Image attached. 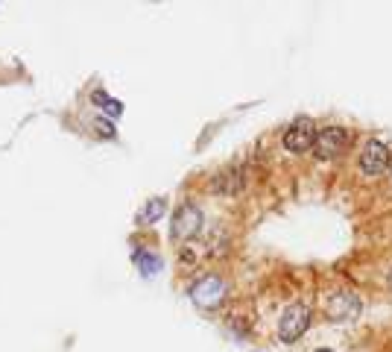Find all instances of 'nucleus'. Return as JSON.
I'll use <instances>...</instances> for the list:
<instances>
[{
    "label": "nucleus",
    "mask_w": 392,
    "mask_h": 352,
    "mask_svg": "<svg viewBox=\"0 0 392 352\" xmlns=\"http://www.w3.org/2000/svg\"><path fill=\"white\" fill-rule=\"evenodd\" d=\"M200 229H202V208L196 203H182L176 208V215H173L170 238H173V241H190Z\"/></svg>",
    "instance_id": "f257e3e1"
},
{
    "label": "nucleus",
    "mask_w": 392,
    "mask_h": 352,
    "mask_svg": "<svg viewBox=\"0 0 392 352\" xmlns=\"http://www.w3.org/2000/svg\"><path fill=\"white\" fill-rule=\"evenodd\" d=\"M316 135L320 132H316V124L310 117H296L284 132V147L290 153H307L316 144Z\"/></svg>",
    "instance_id": "f03ea898"
},
{
    "label": "nucleus",
    "mask_w": 392,
    "mask_h": 352,
    "mask_svg": "<svg viewBox=\"0 0 392 352\" xmlns=\"http://www.w3.org/2000/svg\"><path fill=\"white\" fill-rule=\"evenodd\" d=\"M307 326H310V311L305 309V305H290V309L281 314L278 320V338L284 343H293V341H299L305 332H307Z\"/></svg>",
    "instance_id": "7ed1b4c3"
},
{
    "label": "nucleus",
    "mask_w": 392,
    "mask_h": 352,
    "mask_svg": "<svg viewBox=\"0 0 392 352\" xmlns=\"http://www.w3.org/2000/svg\"><path fill=\"white\" fill-rule=\"evenodd\" d=\"M190 297H193V302L200 305V309H217V305L223 302V297H226V282L219 276H214V273H208V276H202L193 285Z\"/></svg>",
    "instance_id": "20e7f679"
},
{
    "label": "nucleus",
    "mask_w": 392,
    "mask_h": 352,
    "mask_svg": "<svg viewBox=\"0 0 392 352\" xmlns=\"http://www.w3.org/2000/svg\"><path fill=\"white\" fill-rule=\"evenodd\" d=\"M349 144V132L342 127H325L320 129V135H316V144H313V153L316 159H337L342 150H346Z\"/></svg>",
    "instance_id": "39448f33"
},
{
    "label": "nucleus",
    "mask_w": 392,
    "mask_h": 352,
    "mask_svg": "<svg viewBox=\"0 0 392 352\" xmlns=\"http://www.w3.org/2000/svg\"><path fill=\"white\" fill-rule=\"evenodd\" d=\"M331 323H354L360 317V299L352 291H337L328 299V309H325Z\"/></svg>",
    "instance_id": "423d86ee"
},
{
    "label": "nucleus",
    "mask_w": 392,
    "mask_h": 352,
    "mask_svg": "<svg viewBox=\"0 0 392 352\" xmlns=\"http://www.w3.org/2000/svg\"><path fill=\"white\" fill-rule=\"evenodd\" d=\"M386 164H389V150L381 144V141H369V144L363 147L360 153V168L363 174H383L386 171Z\"/></svg>",
    "instance_id": "0eeeda50"
},
{
    "label": "nucleus",
    "mask_w": 392,
    "mask_h": 352,
    "mask_svg": "<svg viewBox=\"0 0 392 352\" xmlns=\"http://www.w3.org/2000/svg\"><path fill=\"white\" fill-rule=\"evenodd\" d=\"M243 185H246V171H243L240 164L219 171V174L214 176V182H211V188H214L217 194H237Z\"/></svg>",
    "instance_id": "6e6552de"
},
{
    "label": "nucleus",
    "mask_w": 392,
    "mask_h": 352,
    "mask_svg": "<svg viewBox=\"0 0 392 352\" xmlns=\"http://www.w3.org/2000/svg\"><path fill=\"white\" fill-rule=\"evenodd\" d=\"M167 211V200L164 197H156V200H150L143 208H141V215H138V223H156L161 215Z\"/></svg>",
    "instance_id": "1a4fd4ad"
},
{
    "label": "nucleus",
    "mask_w": 392,
    "mask_h": 352,
    "mask_svg": "<svg viewBox=\"0 0 392 352\" xmlns=\"http://www.w3.org/2000/svg\"><path fill=\"white\" fill-rule=\"evenodd\" d=\"M135 265L141 267L143 276H156L161 270V258L156 252H135Z\"/></svg>",
    "instance_id": "9d476101"
},
{
    "label": "nucleus",
    "mask_w": 392,
    "mask_h": 352,
    "mask_svg": "<svg viewBox=\"0 0 392 352\" xmlns=\"http://www.w3.org/2000/svg\"><path fill=\"white\" fill-rule=\"evenodd\" d=\"M94 103L106 106V114H109V117H120V112H124V106H120V100H111L109 94H103V91H94Z\"/></svg>",
    "instance_id": "9b49d317"
},
{
    "label": "nucleus",
    "mask_w": 392,
    "mask_h": 352,
    "mask_svg": "<svg viewBox=\"0 0 392 352\" xmlns=\"http://www.w3.org/2000/svg\"><path fill=\"white\" fill-rule=\"evenodd\" d=\"M97 129H100V135H106V138H114V129H111V124L97 121Z\"/></svg>",
    "instance_id": "f8f14e48"
},
{
    "label": "nucleus",
    "mask_w": 392,
    "mask_h": 352,
    "mask_svg": "<svg viewBox=\"0 0 392 352\" xmlns=\"http://www.w3.org/2000/svg\"><path fill=\"white\" fill-rule=\"evenodd\" d=\"M316 352H331V349H316Z\"/></svg>",
    "instance_id": "ddd939ff"
}]
</instances>
